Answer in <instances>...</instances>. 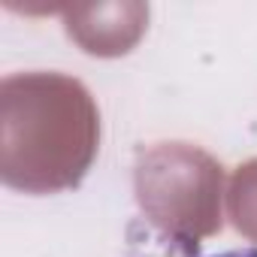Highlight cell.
I'll use <instances>...</instances> for the list:
<instances>
[{
	"label": "cell",
	"mask_w": 257,
	"mask_h": 257,
	"mask_svg": "<svg viewBox=\"0 0 257 257\" xmlns=\"http://www.w3.org/2000/svg\"><path fill=\"white\" fill-rule=\"evenodd\" d=\"M209 257H257V248H233L224 254H209Z\"/></svg>",
	"instance_id": "1"
}]
</instances>
